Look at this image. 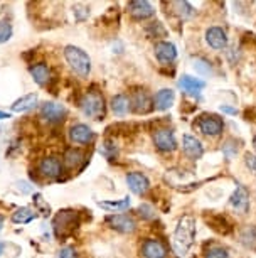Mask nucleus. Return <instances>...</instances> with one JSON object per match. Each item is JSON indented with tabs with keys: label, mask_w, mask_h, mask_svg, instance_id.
<instances>
[{
	"label": "nucleus",
	"mask_w": 256,
	"mask_h": 258,
	"mask_svg": "<svg viewBox=\"0 0 256 258\" xmlns=\"http://www.w3.org/2000/svg\"><path fill=\"white\" fill-rule=\"evenodd\" d=\"M39 172L41 176H44L47 179H56L61 176L62 172V165L57 157H46L41 160L39 164Z\"/></svg>",
	"instance_id": "obj_10"
},
{
	"label": "nucleus",
	"mask_w": 256,
	"mask_h": 258,
	"mask_svg": "<svg viewBox=\"0 0 256 258\" xmlns=\"http://www.w3.org/2000/svg\"><path fill=\"white\" fill-rule=\"evenodd\" d=\"M142 253L145 258H165L167 250L158 240H147L142 246Z\"/></svg>",
	"instance_id": "obj_18"
},
{
	"label": "nucleus",
	"mask_w": 256,
	"mask_h": 258,
	"mask_svg": "<svg viewBox=\"0 0 256 258\" xmlns=\"http://www.w3.org/2000/svg\"><path fill=\"white\" fill-rule=\"evenodd\" d=\"M196 218L192 214H184V216L179 220L176 231H174V240L172 246L176 255L184 256L187 251L191 250V246L194 245V238H196Z\"/></svg>",
	"instance_id": "obj_1"
},
{
	"label": "nucleus",
	"mask_w": 256,
	"mask_h": 258,
	"mask_svg": "<svg viewBox=\"0 0 256 258\" xmlns=\"http://www.w3.org/2000/svg\"><path fill=\"white\" fill-rule=\"evenodd\" d=\"M153 142H155V147L158 150H162V152H172V150L177 149L174 132L168 128H158L157 132L153 134Z\"/></svg>",
	"instance_id": "obj_6"
},
{
	"label": "nucleus",
	"mask_w": 256,
	"mask_h": 258,
	"mask_svg": "<svg viewBox=\"0 0 256 258\" xmlns=\"http://www.w3.org/2000/svg\"><path fill=\"white\" fill-rule=\"evenodd\" d=\"M66 159V165L69 167H78V165L84 160V154L81 150H76V149H69L64 155Z\"/></svg>",
	"instance_id": "obj_25"
},
{
	"label": "nucleus",
	"mask_w": 256,
	"mask_h": 258,
	"mask_svg": "<svg viewBox=\"0 0 256 258\" xmlns=\"http://www.w3.org/2000/svg\"><path fill=\"white\" fill-rule=\"evenodd\" d=\"M194 68L199 73H202V75H211L212 73V70H211V66H209V62L207 61H202V59H197L196 61V64H194Z\"/></svg>",
	"instance_id": "obj_30"
},
{
	"label": "nucleus",
	"mask_w": 256,
	"mask_h": 258,
	"mask_svg": "<svg viewBox=\"0 0 256 258\" xmlns=\"http://www.w3.org/2000/svg\"><path fill=\"white\" fill-rule=\"evenodd\" d=\"M31 75L34 78V81H36L37 85H41V86H46L47 83H49V80H51V71H49V68L44 64V62H39V64L32 66L31 68Z\"/></svg>",
	"instance_id": "obj_21"
},
{
	"label": "nucleus",
	"mask_w": 256,
	"mask_h": 258,
	"mask_svg": "<svg viewBox=\"0 0 256 258\" xmlns=\"http://www.w3.org/2000/svg\"><path fill=\"white\" fill-rule=\"evenodd\" d=\"M98 206L105 209H115V211H125L130 206V199L125 198L122 201H98Z\"/></svg>",
	"instance_id": "obj_26"
},
{
	"label": "nucleus",
	"mask_w": 256,
	"mask_h": 258,
	"mask_svg": "<svg viewBox=\"0 0 256 258\" xmlns=\"http://www.w3.org/2000/svg\"><path fill=\"white\" fill-rule=\"evenodd\" d=\"M253 145H254V149H256V135H254V139H253Z\"/></svg>",
	"instance_id": "obj_38"
},
{
	"label": "nucleus",
	"mask_w": 256,
	"mask_h": 258,
	"mask_svg": "<svg viewBox=\"0 0 256 258\" xmlns=\"http://www.w3.org/2000/svg\"><path fill=\"white\" fill-rule=\"evenodd\" d=\"M221 111H224V113H231V115H236L238 113V110L236 108H231L228 105H221Z\"/></svg>",
	"instance_id": "obj_34"
},
{
	"label": "nucleus",
	"mask_w": 256,
	"mask_h": 258,
	"mask_svg": "<svg viewBox=\"0 0 256 258\" xmlns=\"http://www.w3.org/2000/svg\"><path fill=\"white\" fill-rule=\"evenodd\" d=\"M155 57L162 64H170V62L177 57V49L172 42L162 41L155 44Z\"/></svg>",
	"instance_id": "obj_13"
},
{
	"label": "nucleus",
	"mask_w": 256,
	"mask_h": 258,
	"mask_svg": "<svg viewBox=\"0 0 256 258\" xmlns=\"http://www.w3.org/2000/svg\"><path fill=\"white\" fill-rule=\"evenodd\" d=\"M138 211H140V216L147 218V220H150V218L155 216V214H153V209L148 206V204H142V206L138 208Z\"/></svg>",
	"instance_id": "obj_33"
},
{
	"label": "nucleus",
	"mask_w": 256,
	"mask_h": 258,
	"mask_svg": "<svg viewBox=\"0 0 256 258\" xmlns=\"http://www.w3.org/2000/svg\"><path fill=\"white\" fill-rule=\"evenodd\" d=\"M128 11L135 19H138V21L152 17L153 12H155L153 7L150 6V2H147V0H133V2L128 4Z\"/></svg>",
	"instance_id": "obj_15"
},
{
	"label": "nucleus",
	"mask_w": 256,
	"mask_h": 258,
	"mask_svg": "<svg viewBox=\"0 0 256 258\" xmlns=\"http://www.w3.org/2000/svg\"><path fill=\"white\" fill-rule=\"evenodd\" d=\"M59 258H78V253H76L74 248L71 246H64L59 250Z\"/></svg>",
	"instance_id": "obj_32"
},
{
	"label": "nucleus",
	"mask_w": 256,
	"mask_h": 258,
	"mask_svg": "<svg viewBox=\"0 0 256 258\" xmlns=\"http://www.w3.org/2000/svg\"><path fill=\"white\" fill-rule=\"evenodd\" d=\"M197 126L204 135H209V137H216L223 132V120L216 115H202L199 121H197Z\"/></svg>",
	"instance_id": "obj_5"
},
{
	"label": "nucleus",
	"mask_w": 256,
	"mask_h": 258,
	"mask_svg": "<svg viewBox=\"0 0 256 258\" xmlns=\"http://www.w3.org/2000/svg\"><path fill=\"white\" fill-rule=\"evenodd\" d=\"M12 37V26L7 21H0V44L7 42Z\"/></svg>",
	"instance_id": "obj_27"
},
{
	"label": "nucleus",
	"mask_w": 256,
	"mask_h": 258,
	"mask_svg": "<svg viewBox=\"0 0 256 258\" xmlns=\"http://www.w3.org/2000/svg\"><path fill=\"white\" fill-rule=\"evenodd\" d=\"M4 118H11V115L6 113V111H0V120H4Z\"/></svg>",
	"instance_id": "obj_35"
},
{
	"label": "nucleus",
	"mask_w": 256,
	"mask_h": 258,
	"mask_svg": "<svg viewBox=\"0 0 256 258\" xmlns=\"http://www.w3.org/2000/svg\"><path fill=\"white\" fill-rule=\"evenodd\" d=\"M229 204L233 206L236 211H241V213H246L249 208V194H248V189L244 186L238 184L236 191L233 192V196L229 199Z\"/></svg>",
	"instance_id": "obj_14"
},
{
	"label": "nucleus",
	"mask_w": 256,
	"mask_h": 258,
	"mask_svg": "<svg viewBox=\"0 0 256 258\" xmlns=\"http://www.w3.org/2000/svg\"><path fill=\"white\" fill-rule=\"evenodd\" d=\"M2 253H4V243L0 241V255H2Z\"/></svg>",
	"instance_id": "obj_36"
},
{
	"label": "nucleus",
	"mask_w": 256,
	"mask_h": 258,
	"mask_svg": "<svg viewBox=\"0 0 256 258\" xmlns=\"http://www.w3.org/2000/svg\"><path fill=\"white\" fill-rule=\"evenodd\" d=\"M182 149H184L187 157L191 159H201L202 154H204L202 144L196 137H192V135H184V139H182Z\"/></svg>",
	"instance_id": "obj_17"
},
{
	"label": "nucleus",
	"mask_w": 256,
	"mask_h": 258,
	"mask_svg": "<svg viewBox=\"0 0 256 258\" xmlns=\"http://www.w3.org/2000/svg\"><path fill=\"white\" fill-rule=\"evenodd\" d=\"M128 108H130V100L125 95H117L112 98V111L115 115L118 116L127 115Z\"/></svg>",
	"instance_id": "obj_23"
},
{
	"label": "nucleus",
	"mask_w": 256,
	"mask_h": 258,
	"mask_svg": "<svg viewBox=\"0 0 256 258\" xmlns=\"http://www.w3.org/2000/svg\"><path fill=\"white\" fill-rule=\"evenodd\" d=\"M174 100H176V93H174L172 90H168V88H163L160 91H157L155 98H153V105H155L157 110L165 111V110H168L172 106Z\"/></svg>",
	"instance_id": "obj_19"
},
{
	"label": "nucleus",
	"mask_w": 256,
	"mask_h": 258,
	"mask_svg": "<svg viewBox=\"0 0 256 258\" xmlns=\"http://www.w3.org/2000/svg\"><path fill=\"white\" fill-rule=\"evenodd\" d=\"M127 184H128L130 191L133 194H137V196H143V194L148 191V187H150L148 179L140 172H130L127 176Z\"/></svg>",
	"instance_id": "obj_11"
},
{
	"label": "nucleus",
	"mask_w": 256,
	"mask_h": 258,
	"mask_svg": "<svg viewBox=\"0 0 256 258\" xmlns=\"http://www.w3.org/2000/svg\"><path fill=\"white\" fill-rule=\"evenodd\" d=\"M36 105H37V95H36V93H29V95H24L22 98H19V100L14 101L11 108H12V111L22 113V111L32 110Z\"/></svg>",
	"instance_id": "obj_20"
},
{
	"label": "nucleus",
	"mask_w": 256,
	"mask_h": 258,
	"mask_svg": "<svg viewBox=\"0 0 256 258\" xmlns=\"http://www.w3.org/2000/svg\"><path fill=\"white\" fill-rule=\"evenodd\" d=\"M64 57L71 70L81 78H86L91 71V59L81 47L76 46H66L64 47Z\"/></svg>",
	"instance_id": "obj_2"
},
{
	"label": "nucleus",
	"mask_w": 256,
	"mask_h": 258,
	"mask_svg": "<svg viewBox=\"0 0 256 258\" xmlns=\"http://www.w3.org/2000/svg\"><path fill=\"white\" fill-rule=\"evenodd\" d=\"M52 225H54V231L57 236L59 238L67 236L69 233L74 231L76 226H78V214H76V211H69V209L59 211L56 214Z\"/></svg>",
	"instance_id": "obj_4"
},
{
	"label": "nucleus",
	"mask_w": 256,
	"mask_h": 258,
	"mask_svg": "<svg viewBox=\"0 0 256 258\" xmlns=\"http://www.w3.org/2000/svg\"><path fill=\"white\" fill-rule=\"evenodd\" d=\"M244 164H246V167H248L256 176V155L254 154H246L244 155Z\"/></svg>",
	"instance_id": "obj_31"
},
{
	"label": "nucleus",
	"mask_w": 256,
	"mask_h": 258,
	"mask_svg": "<svg viewBox=\"0 0 256 258\" xmlns=\"http://www.w3.org/2000/svg\"><path fill=\"white\" fill-rule=\"evenodd\" d=\"M174 7L181 9V11H179V14H181V16L184 17V19L192 16V7L187 2H176V4H174Z\"/></svg>",
	"instance_id": "obj_29"
},
{
	"label": "nucleus",
	"mask_w": 256,
	"mask_h": 258,
	"mask_svg": "<svg viewBox=\"0 0 256 258\" xmlns=\"http://www.w3.org/2000/svg\"><path fill=\"white\" fill-rule=\"evenodd\" d=\"M34 218H36V211H32L31 208H19L17 211L12 214V221L17 223V225L31 223Z\"/></svg>",
	"instance_id": "obj_24"
},
{
	"label": "nucleus",
	"mask_w": 256,
	"mask_h": 258,
	"mask_svg": "<svg viewBox=\"0 0 256 258\" xmlns=\"http://www.w3.org/2000/svg\"><path fill=\"white\" fill-rule=\"evenodd\" d=\"M106 223L120 233H133L135 231V221L128 214H112L106 218Z\"/></svg>",
	"instance_id": "obj_8"
},
{
	"label": "nucleus",
	"mask_w": 256,
	"mask_h": 258,
	"mask_svg": "<svg viewBox=\"0 0 256 258\" xmlns=\"http://www.w3.org/2000/svg\"><path fill=\"white\" fill-rule=\"evenodd\" d=\"M150 100H148V96L145 91H138L137 95H135L133 98V110L137 111V113H148V111L152 110L150 106Z\"/></svg>",
	"instance_id": "obj_22"
},
{
	"label": "nucleus",
	"mask_w": 256,
	"mask_h": 258,
	"mask_svg": "<svg viewBox=\"0 0 256 258\" xmlns=\"http://www.w3.org/2000/svg\"><path fill=\"white\" fill-rule=\"evenodd\" d=\"M41 115H42V118L47 120L49 123H59V121L64 120L66 108H64V105L56 103V101H47V103L42 105Z\"/></svg>",
	"instance_id": "obj_7"
},
{
	"label": "nucleus",
	"mask_w": 256,
	"mask_h": 258,
	"mask_svg": "<svg viewBox=\"0 0 256 258\" xmlns=\"http://www.w3.org/2000/svg\"><path fill=\"white\" fill-rule=\"evenodd\" d=\"M69 137L74 144H90L91 140L95 139L93 130L90 128L88 125L78 123V125H72L69 130Z\"/></svg>",
	"instance_id": "obj_16"
},
{
	"label": "nucleus",
	"mask_w": 256,
	"mask_h": 258,
	"mask_svg": "<svg viewBox=\"0 0 256 258\" xmlns=\"http://www.w3.org/2000/svg\"><path fill=\"white\" fill-rule=\"evenodd\" d=\"M79 106L83 110V113L90 118L101 120L105 116V101L103 96L96 91H88L79 101Z\"/></svg>",
	"instance_id": "obj_3"
},
{
	"label": "nucleus",
	"mask_w": 256,
	"mask_h": 258,
	"mask_svg": "<svg viewBox=\"0 0 256 258\" xmlns=\"http://www.w3.org/2000/svg\"><path fill=\"white\" fill-rule=\"evenodd\" d=\"M206 258H229V253L223 246H212L206 251Z\"/></svg>",
	"instance_id": "obj_28"
},
{
	"label": "nucleus",
	"mask_w": 256,
	"mask_h": 258,
	"mask_svg": "<svg viewBox=\"0 0 256 258\" xmlns=\"http://www.w3.org/2000/svg\"><path fill=\"white\" fill-rule=\"evenodd\" d=\"M2 226H4V216H0V230H2Z\"/></svg>",
	"instance_id": "obj_37"
},
{
	"label": "nucleus",
	"mask_w": 256,
	"mask_h": 258,
	"mask_svg": "<svg viewBox=\"0 0 256 258\" xmlns=\"http://www.w3.org/2000/svg\"><path fill=\"white\" fill-rule=\"evenodd\" d=\"M206 41L212 49L221 51L228 46V36L221 27H209L206 31Z\"/></svg>",
	"instance_id": "obj_9"
},
{
	"label": "nucleus",
	"mask_w": 256,
	"mask_h": 258,
	"mask_svg": "<svg viewBox=\"0 0 256 258\" xmlns=\"http://www.w3.org/2000/svg\"><path fill=\"white\" fill-rule=\"evenodd\" d=\"M204 86H206L204 81L197 80V78H192L189 75H184L179 80V88L191 96H199L201 91L204 90Z\"/></svg>",
	"instance_id": "obj_12"
}]
</instances>
